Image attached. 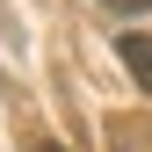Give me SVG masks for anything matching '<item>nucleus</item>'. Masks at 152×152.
I'll return each mask as SVG.
<instances>
[{
    "label": "nucleus",
    "mask_w": 152,
    "mask_h": 152,
    "mask_svg": "<svg viewBox=\"0 0 152 152\" xmlns=\"http://www.w3.org/2000/svg\"><path fill=\"white\" fill-rule=\"evenodd\" d=\"M116 51H123V72L152 94V36H116Z\"/></svg>",
    "instance_id": "1"
},
{
    "label": "nucleus",
    "mask_w": 152,
    "mask_h": 152,
    "mask_svg": "<svg viewBox=\"0 0 152 152\" xmlns=\"http://www.w3.org/2000/svg\"><path fill=\"white\" fill-rule=\"evenodd\" d=\"M102 7H109V15H145L152 0H102Z\"/></svg>",
    "instance_id": "2"
},
{
    "label": "nucleus",
    "mask_w": 152,
    "mask_h": 152,
    "mask_svg": "<svg viewBox=\"0 0 152 152\" xmlns=\"http://www.w3.org/2000/svg\"><path fill=\"white\" fill-rule=\"evenodd\" d=\"M29 152H65V145H51V138H36V145H29Z\"/></svg>",
    "instance_id": "3"
}]
</instances>
